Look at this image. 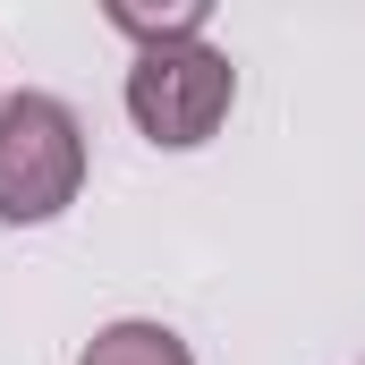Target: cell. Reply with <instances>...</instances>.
Instances as JSON below:
<instances>
[{
    "instance_id": "cell-1",
    "label": "cell",
    "mask_w": 365,
    "mask_h": 365,
    "mask_svg": "<svg viewBox=\"0 0 365 365\" xmlns=\"http://www.w3.org/2000/svg\"><path fill=\"white\" fill-rule=\"evenodd\" d=\"M86 187V119L60 93H9L0 102V221L34 230L60 221Z\"/></svg>"
},
{
    "instance_id": "cell-2",
    "label": "cell",
    "mask_w": 365,
    "mask_h": 365,
    "mask_svg": "<svg viewBox=\"0 0 365 365\" xmlns=\"http://www.w3.org/2000/svg\"><path fill=\"white\" fill-rule=\"evenodd\" d=\"M230 102H238V68L212 43H162V51H136V68H128V119L162 153L212 145Z\"/></svg>"
},
{
    "instance_id": "cell-3",
    "label": "cell",
    "mask_w": 365,
    "mask_h": 365,
    "mask_svg": "<svg viewBox=\"0 0 365 365\" xmlns=\"http://www.w3.org/2000/svg\"><path fill=\"white\" fill-rule=\"evenodd\" d=\"M77 365H195V349H187L170 323L128 314V323H102L86 349H77Z\"/></svg>"
},
{
    "instance_id": "cell-4",
    "label": "cell",
    "mask_w": 365,
    "mask_h": 365,
    "mask_svg": "<svg viewBox=\"0 0 365 365\" xmlns=\"http://www.w3.org/2000/svg\"><path fill=\"white\" fill-rule=\"evenodd\" d=\"M110 26H119V34H136L145 51H162V43H204L212 9H204V0H187V9H170V17H145V9H128V0H119V9H110Z\"/></svg>"
}]
</instances>
